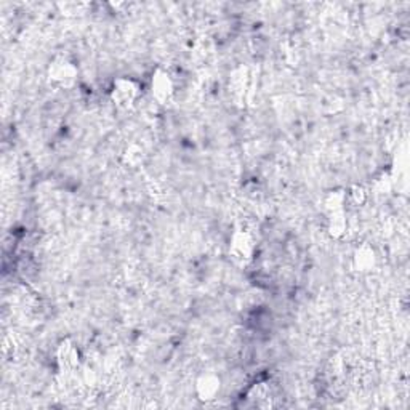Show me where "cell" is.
<instances>
[{
  "label": "cell",
  "mask_w": 410,
  "mask_h": 410,
  "mask_svg": "<svg viewBox=\"0 0 410 410\" xmlns=\"http://www.w3.org/2000/svg\"><path fill=\"white\" fill-rule=\"evenodd\" d=\"M79 69L71 58L59 55L48 66V79L58 89H71L77 82Z\"/></svg>",
  "instance_id": "obj_2"
},
{
  "label": "cell",
  "mask_w": 410,
  "mask_h": 410,
  "mask_svg": "<svg viewBox=\"0 0 410 410\" xmlns=\"http://www.w3.org/2000/svg\"><path fill=\"white\" fill-rule=\"evenodd\" d=\"M222 389V380L220 377L212 372H205L195 380V394H198L202 402H210L217 399Z\"/></svg>",
  "instance_id": "obj_6"
},
{
  "label": "cell",
  "mask_w": 410,
  "mask_h": 410,
  "mask_svg": "<svg viewBox=\"0 0 410 410\" xmlns=\"http://www.w3.org/2000/svg\"><path fill=\"white\" fill-rule=\"evenodd\" d=\"M256 244L254 234L244 228H237L232 232L229 241V256L237 265L246 266L254 260Z\"/></svg>",
  "instance_id": "obj_1"
},
{
  "label": "cell",
  "mask_w": 410,
  "mask_h": 410,
  "mask_svg": "<svg viewBox=\"0 0 410 410\" xmlns=\"http://www.w3.org/2000/svg\"><path fill=\"white\" fill-rule=\"evenodd\" d=\"M377 263V254L369 244H363L356 249V252L353 255V265L360 273H369L375 268Z\"/></svg>",
  "instance_id": "obj_7"
},
{
  "label": "cell",
  "mask_w": 410,
  "mask_h": 410,
  "mask_svg": "<svg viewBox=\"0 0 410 410\" xmlns=\"http://www.w3.org/2000/svg\"><path fill=\"white\" fill-rule=\"evenodd\" d=\"M139 95H142L139 84L128 77L118 79L111 90V100L120 109H132L137 105Z\"/></svg>",
  "instance_id": "obj_3"
},
{
  "label": "cell",
  "mask_w": 410,
  "mask_h": 410,
  "mask_svg": "<svg viewBox=\"0 0 410 410\" xmlns=\"http://www.w3.org/2000/svg\"><path fill=\"white\" fill-rule=\"evenodd\" d=\"M346 229H348V220L345 215V210L330 213L327 220L329 234L334 239H341L346 234Z\"/></svg>",
  "instance_id": "obj_8"
},
{
  "label": "cell",
  "mask_w": 410,
  "mask_h": 410,
  "mask_svg": "<svg viewBox=\"0 0 410 410\" xmlns=\"http://www.w3.org/2000/svg\"><path fill=\"white\" fill-rule=\"evenodd\" d=\"M346 199L356 205H363L367 199V193L363 186H354L350 193H346Z\"/></svg>",
  "instance_id": "obj_10"
},
{
  "label": "cell",
  "mask_w": 410,
  "mask_h": 410,
  "mask_svg": "<svg viewBox=\"0 0 410 410\" xmlns=\"http://www.w3.org/2000/svg\"><path fill=\"white\" fill-rule=\"evenodd\" d=\"M151 93L159 105H169L175 95V84L167 71L157 69L151 79Z\"/></svg>",
  "instance_id": "obj_4"
},
{
  "label": "cell",
  "mask_w": 410,
  "mask_h": 410,
  "mask_svg": "<svg viewBox=\"0 0 410 410\" xmlns=\"http://www.w3.org/2000/svg\"><path fill=\"white\" fill-rule=\"evenodd\" d=\"M57 364L61 372H74L81 364V351L72 340L59 341L57 348Z\"/></svg>",
  "instance_id": "obj_5"
},
{
  "label": "cell",
  "mask_w": 410,
  "mask_h": 410,
  "mask_svg": "<svg viewBox=\"0 0 410 410\" xmlns=\"http://www.w3.org/2000/svg\"><path fill=\"white\" fill-rule=\"evenodd\" d=\"M346 202L348 199L345 191H330L324 199V209H326L327 215L335 212H343Z\"/></svg>",
  "instance_id": "obj_9"
}]
</instances>
